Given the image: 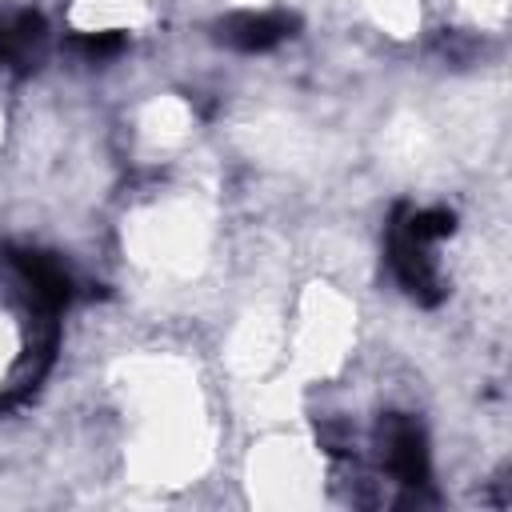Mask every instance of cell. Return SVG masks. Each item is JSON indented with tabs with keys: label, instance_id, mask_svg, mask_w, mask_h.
Segmentation results:
<instances>
[{
	"label": "cell",
	"instance_id": "cell-5",
	"mask_svg": "<svg viewBox=\"0 0 512 512\" xmlns=\"http://www.w3.org/2000/svg\"><path fill=\"white\" fill-rule=\"evenodd\" d=\"M48 44V20L32 8L0 16V64L12 72H32Z\"/></svg>",
	"mask_w": 512,
	"mask_h": 512
},
{
	"label": "cell",
	"instance_id": "cell-2",
	"mask_svg": "<svg viewBox=\"0 0 512 512\" xmlns=\"http://www.w3.org/2000/svg\"><path fill=\"white\" fill-rule=\"evenodd\" d=\"M388 264H392V276L400 280V288L416 304L436 308L444 300V284H440L436 260L428 252V240L408 232V224L400 220V208L392 212V224H388Z\"/></svg>",
	"mask_w": 512,
	"mask_h": 512
},
{
	"label": "cell",
	"instance_id": "cell-1",
	"mask_svg": "<svg viewBox=\"0 0 512 512\" xmlns=\"http://www.w3.org/2000/svg\"><path fill=\"white\" fill-rule=\"evenodd\" d=\"M376 444H380L384 468L408 488V496L400 500V508L404 504H416L420 500L416 492L428 488V440H424V428L412 416H404V412H388L376 424Z\"/></svg>",
	"mask_w": 512,
	"mask_h": 512
},
{
	"label": "cell",
	"instance_id": "cell-6",
	"mask_svg": "<svg viewBox=\"0 0 512 512\" xmlns=\"http://www.w3.org/2000/svg\"><path fill=\"white\" fill-rule=\"evenodd\" d=\"M72 48L84 52L88 60H112L124 52V32H80Z\"/></svg>",
	"mask_w": 512,
	"mask_h": 512
},
{
	"label": "cell",
	"instance_id": "cell-4",
	"mask_svg": "<svg viewBox=\"0 0 512 512\" xmlns=\"http://www.w3.org/2000/svg\"><path fill=\"white\" fill-rule=\"evenodd\" d=\"M296 24L300 20L288 12H236V16L216 24V40L236 48V52H268L284 36H292Z\"/></svg>",
	"mask_w": 512,
	"mask_h": 512
},
{
	"label": "cell",
	"instance_id": "cell-3",
	"mask_svg": "<svg viewBox=\"0 0 512 512\" xmlns=\"http://www.w3.org/2000/svg\"><path fill=\"white\" fill-rule=\"evenodd\" d=\"M4 260H8L12 272L24 280V288L32 292V300H36V308H40L44 316H56V312L72 300V276L64 272V264H60L52 252L8 244V248H4Z\"/></svg>",
	"mask_w": 512,
	"mask_h": 512
}]
</instances>
